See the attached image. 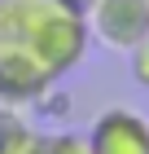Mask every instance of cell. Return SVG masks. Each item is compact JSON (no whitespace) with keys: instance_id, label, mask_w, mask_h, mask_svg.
<instances>
[{"instance_id":"cell-3","label":"cell","mask_w":149,"mask_h":154,"mask_svg":"<svg viewBox=\"0 0 149 154\" xmlns=\"http://www.w3.org/2000/svg\"><path fill=\"white\" fill-rule=\"evenodd\" d=\"M92 154H149V119L127 106H110L83 132Z\"/></svg>"},{"instance_id":"cell-7","label":"cell","mask_w":149,"mask_h":154,"mask_svg":"<svg viewBox=\"0 0 149 154\" xmlns=\"http://www.w3.org/2000/svg\"><path fill=\"white\" fill-rule=\"evenodd\" d=\"M70 5H75V9H79L83 18H88V9H92V0H70Z\"/></svg>"},{"instance_id":"cell-5","label":"cell","mask_w":149,"mask_h":154,"mask_svg":"<svg viewBox=\"0 0 149 154\" xmlns=\"http://www.w3.org/2000/svg\"><path fill=\"white\" fill-rule=\"evenodd\" d=\"M44 154H92V145L83 132H53L44 137Z\"/></svg>"},{"instance_id":"cell-1","label":"cell","mask_w":149,"mask_h":154,"mask_svg":"<svg viewBox=\"0 0 149 154\" xmlns=\"http://www.w3.org/2000/svg\"><path fill=\"white\" fill-rule=\"evenodd\" d=\"M92 31L70 0H0V57L26 62L57 84L88 57Z\"/></svg>"},{"instance_id":"cell-2","label":"cell","mask_w":149,"mask_h":154,"mask_svg":"<svg viewBox=\"0 0 149 154\" xmlns=\"http://www.w3.org/2000/svg\"><path fill=\"white\" fill-rule=\"evenodd\" d=\"M88 31L105 48H136L149 35V0H92Z\"/></svg>"},{"instance_id":"cell-4","label":"cell","mask_w":149,"mask_h":154,"mask_svg":"<svg viewBox=\"0 0 149 154\" xmlns=\"http://www.w3.org/2000/svg\"><path fill=\"white\" fill-rule=\"evenodd\" d=\"M40 132L22 119L18 106H0V154H35Z\"/></svg>"},{"instance_id":"cell-6","label":"cell","mask_w":149,"mask_h":154,"mask_svg":"<svg viewBox=\"0 0 149 154\" xmlns=\"http://www.w3.org/2000/svg\"><path fill=\"white\" fill-rule=\"evenodd\" d=\"M127 57H132V79L140 88H149V35L140 40L136 48H127Z\"/></svg>"}]
</instances>
